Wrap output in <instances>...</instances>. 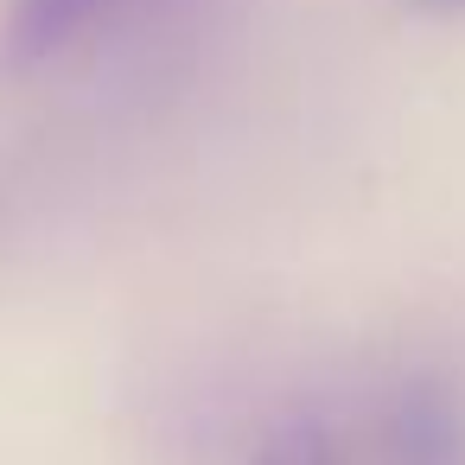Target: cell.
I'll return each mask as SVG.
<instances>
[{"label":"cell","instance_id":"obj_2","mask_svg":"<svg viewBox=\"0 0 465 465\" xmlns=\"http://www.w3.org/2000/svg\"><path fill=\"white\" fill-rule=\"evenodd\" d=\"M122 0H14V20H7V64L33 71L52 64L58 52H71L96 20H109Z\"/></svg>","mask_w":465,"mask_h":465},{"label":"cell","instance_id":"obj_4","mask_svg":"<svg viewBox=\"0 0 465 465\" xmlns=\"http://www.w3.org/2000/svg\"><path fill=\"white\" fill-rule=\"evenodd\" d=\"M408 7H420V14H459L465 0H408Z\"/></svg>","mask_w":465,"mask_h":465},{"label":"cell","instance_id":"obj_1","mask_svg":"<svg viewBox=\"0 0 465 465\" xmlns=\"http://www.w3.org/2000/svg\"><path fill=\"white\" fill-rule=\"evenodd\" d=\"M382 465H465V414L446 376H408L389 395Z\"/></svg>","mask_w":465,"mask_h":465},{"label":"cell","instance_id":"obj_3","mask_svg":"<svg viewBox=\"0 0 465 465\" xmlns=\"http://www.w3.org/2000/svg\"><path fill=\"white\" fill-rule=\"evenodd\" d=\"M249 465H344L338 433L312 414H287L281 427L262 433V446L249 452Z\"/></svg>","mask_w":465,"mask_h":465}]
</instances>
